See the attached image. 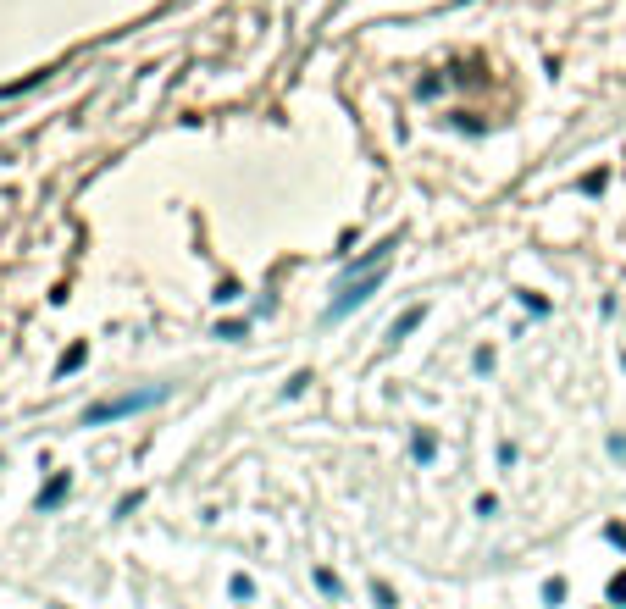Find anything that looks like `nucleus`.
Masks as SVG:
<instances>
[{
    "label": "nucleus",
    "mask_w": 626,
    "mask_h": 609,
    "mask_svg": "<svg viewBox=\"0 0 626 609\" xmlns=\"http://www.w3.org/2000/svg\"><path fill=\"white\" fill-rule=\"evenodd\" d=\"M410 449H416V460H433L438 443H433V432H416V443H410Z\"/></svg>",
    "instance_id": "39448f33"
},
{
    "label": "nucleus",
    "mask_w": 626,
    "mask_h": 609,
    "mask_svg": "<svg viewBox=\"0 0 626 609\" xmlns=\"http://www.w3.org/2000/svg\"><path fill=\"white\" fill-rule=\"evenodd\" d=\"M167 394H172L167 383H161V388H139V394H111V399H100V405L84 410V427H106V421H117V416L156 410V405H167Z\"/></svg>",
    "instance_id": "f257e3e1"
},
{
    "label": "nucleus",
    "mask_w": 626,
    "mask_h": 609,
    "mask_svg": "<svg viewBox=\"0 0 626 609\" xmlns=\"http://www.w3.org/2000/svg\"><path fill=\"white\" fill-rule=\"evenodd\" d=\"M604 538H610V543H621V549H626V526H621V521H610V526H604Z\"/></svg>",
    "instance_id": "ddd939ff"
},
{
    "label": "nucleus",
    "mask_w": 626,
    "mask_h": 609,
    "mask_svg": "<svg viewBox=\"0 0 626 609\" xmlns=\"http://www.w3.org/2000/svg\"><path fill=\"white\" fill-rule=\"evenodd\" d=\"M543 598H549V604H560V598H566V582H560V576H549V582H543Z\"/></svg>",
    "instance_id": "6e6552de"
},
{
    "label": "nucleus",
    "mask_w": 626,
    "mask_h": 609,
    "mask_svg": "<svg viewBox=\"0 0 626 609\" xmlns=\"http://www.w3.org/2000/svg\"><path fill=\"white\" fill-rule=\"evenodd\" d=\"M604 178H610V172H588V178H582V194H599Z\"/></svg>",
    "instance_id": "9b49d317"
},
{
    "label": "nucleus",
    "mask_w": 626,
    "mask_h": 609,
    "mask_svg": "<svg viewBox=\"0 0 626 609\" xmlns=\"http://www.w3.org/2000/svg\"><path fill=\"white\" fill-rule=\"evenodd\" d=\"M372 598H377V609H399L394 604V587H388V582H372Z\"/></svg>",
    "instance_id": "423d86ee"
},
{
    "label": "nucleus",
    "mask_w": 626,
    "mask_h": 609,
    "mask_svg": "<svg viewBox=\"0 0 626 609\" xmlns=\"http://www.w3.org/2000/svg\"><path fill=\"white\" fill-rule=\"evenodd\" d=\"M217 338H244V322H217Z\"/></svg>",
    "instance_id": "f8f14e48"
},
{
    "label": "nucleus",
    "mask_w": 626,
    "mask_h": 609,
    "mask_svg": "<svg viewBox=\"0 0 626 609\" xmlns=\"http://www.w3.org/2000/svg\"><path fill=\"white\" fill-rule=\"evenodd\" d=\"M305 383H311V371H294V377H289V388H283V394H289V399H300V394H305Z\"/></svg>",
    "instance_id": "0eeeda50"
},
{
    "label": "nucleus",
    "mask_w": 626,
    "mask_h": 609,
    "mask_svg": "<svg viewBox=\"0 0 626 609\" xmlns=\"http://www.w3.org/2000/svg\"><path fill=\"white\" fill-rule=\"evenodd\" d=\"M422 322H427V305H410V311L399 316L394 327H388V338H394V344H399V338H410V333H416V327H422Z\"/></svg>",
    "instance_id": "f03ea898"
},
{
    "label": "nucleus",
    "mask_w": 626,
    "mask_h": 609,
    "mask_svg": "<svg viewBox=\"0 0 626 609\" xmlns=\"http://www.w3.org/2000/svg\"><path fill=\"white\" fill-rule=\"evenodd\" d=\"M67 488H73V477H67V471H61V477H50V488L39 493V510H56V504L67 499Z\"/></svg>",
    "instance_id": "7ed1b4c3"
},
{
    "label": "nucleus",
    "mask_w": 626,
    "mask_h": 609,
    "mask_svg": "<svg viewBox=\"0 0 626 609\" xmlns=\"http://www.w3.org/2000/svg\"><path fill=\"white\" fill-rule=\"evenodd\" d=\"M610 604H626V571L610 576Z\"/></svg>",
    "instance_id": "9d476101"
},
{
    "label": "nucleus",
    "mask_w": 626,
    "mask_h": 609,
    "mask_svg": "<svg viewBox=\"0 0 626 609\" xmlns=\"http://www.w3.org/2000/svg\"><path fill=\"white\" fill-rule=\"evenodd\" d=\"M84 355H89V349H84V344H73L67 355H61V366H56V371H61V377H67V371H78V366H84Z\"/></svg>",
    "instance_id": "20e7f679"
},
{
    "label": "nucleus",
    "mask_w": 626,
    "mask_h": 609,
    "mask_svg": "<svg viewBox=\"0 0 626 609\" xmlns=\"http://www.w3.org/2000/svg\"><path fill=\"white\" fill-rule=\"evenodd\" d=\"M228 587H233V598H255V582H250V576H233Z\"/></svg>",
    "instance_id": "1a4fd4ad"
}]
</instances>
